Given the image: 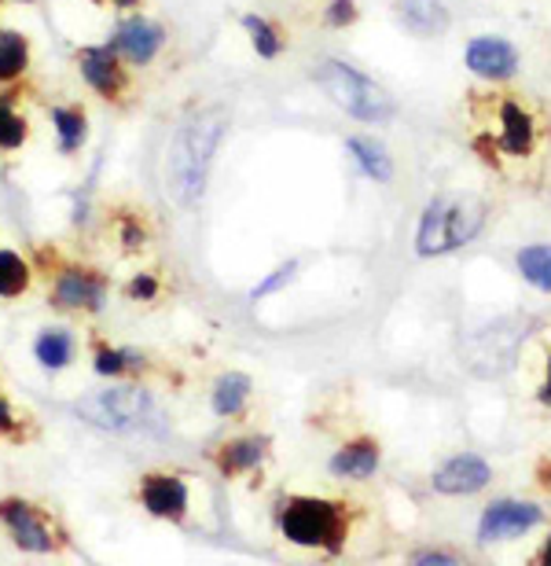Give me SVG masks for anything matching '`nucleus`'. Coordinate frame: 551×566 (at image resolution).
Here are the masks:
<instances>
[{"label": "nucleus", "instance_id": "obj_38", "mask_svg": "<svg viewBox=\"0 0 551 566\" xmlns=\"http://www.w3.org/2000/svg\"><path fill=\"white\" fill-rule=\"evenodd\" d=\"M0 8H4V0H0Z\"/></svg>", "mask_w": 551, "mask_h": 566}, {"label": "nucleus", "instance_id": "obj_28", "mask_svg": "<svg viewBox=\"0 0 551 566\" xmlns=\"http://www.w3.org/2000/svg\"><path fill=\"white\" fill-rule=\"evenodd\" d=\"M515 269L530 287L551 294V243H530L515 254Z\"/></svg>", "mask_w": 551, "mask_h": 566}, {"label": "nucleus", "instance_id": "obj_27", "mask_svg": "<svg viewBox=\"0 0 551 566\" xmlns=\"http://www.w3.org/2000/svg\"><path fill=\"white\" fill-rule=\"evenodd\" d=\"M251 376L243 371H224V376L213 382V412L218 416H240L251 401Z\"/></svg>", "mask_w": 551, "mask_h": 566}, {"label": "nucleus", "instance_id": "obj_33", "mask_svg": "<svg viewBox=\"0 0 551 566\" xmlns=\"http://www.w3.org/2000/svg\"><path fill=\"white\" fill-rule=\"evenodd\" d=\"M415 566H459L453 556H442V552H423L420 559H415Z\"/></svg>", "mask_w": 551, "mask_h": 566}, {"label": "nucleus", "instance_id": "obj_7", "mask_svg": "<svg viewBox=\"0 0 551 566\" xmlns=\"http://www.w3.org/2000/svg\"><path fill=\"white\" fill-rule=\"evenodd\" d=\"M279 526H284V537L295 541V545L331 548V552H339L342 534H346L342 507L331 501H320V496H295V501L287 504L284 518H279Z\"/></svg>", "mask_w": 551, "mask_h": 566}, {"label": "nucleus", "instance_id": "obj_34", "mask_svg": "<svg viewBox=\"0 0 551 566\" xmlns=\"http://www.w3.org/2000/svg\"><path fill=\"white\" fill-rule=\"evenodd\" d=\"M93 4H104V8H115V11H140L144 0H93Z\"/></svg>", "mask_w": 551, "mask_h": 566}, {"label": "nucleus", "instance_id": "obj_13", "mask_svg": "<svg viewBox=\"0 0 551 566\" xmlns=\"http://www.w3.org/2000/svg\"><path fill=\"white\" fill-rule=\"evenodd\" d=\"M393 15L412 38L434 41L453 30V11L445 0H393Z\"/></svg>", "mask_w": 551, "mask_h": 566}, {"label": "nucleus", "instance_id": "obj_39", "mask_svg": "<svg viewBox=\"0 0 551 566\" xmlns=\"http://www.w3.org/2000/svg\"><path fill=\"white\" fill-rule=\"evenodd\" d=\"M27 4H30V0H27Z\"/></svg>", "mask_w": 551, "mask_h": 566}, {"label": "nucleus", "instance_id": "obj_20", "mask_svg": "<svg viewBox=\"0 0 551 566\" xmlns=\"http://www.w3.org/2000/svg\"><path fill=\"white\" fill-rule=\"evenodd\" d=\"M30 63H33V44L27 33L0 30V88L19 85L30 74Z\"/></svg>", "mask_w": 551, "mask_h": 566}, {"label": "nucleus", "instance_id": "obj_4", "mask_svg": "<svg viewBox=\"0 0 551 566\" xmlns=\"http://www.w3.org/2000/svg\"><path fill=\"white\" fill-rule=\"evenodd\" d=\"M312 82H317L324 88V96H328L339 111H346L353 122H364V126H386V122L398 118V99H393L375 77L357 71L353 63L320 60L312 66Z\"/></svg>", "mask_w": 551, "mask_h": 566}, {"label": "nucleus", "instance_id": "obj_22", "mask_svg": "<svg viewBox=\"0 0 551 566\" xmlns=\"http://www.w3.org/2000/svg\"><path fill=\"white\" fill-rule=\"evenodd\" d=\"M148 365V357L140 349H129V346H107V343H96L93 346V368L96 376L104 379H121V376H137Z\"/></svg>", "mask_w": 551, "mask_h": 566}, {"label": "nucleus", "instance_id": "obj_29", "mask_svg": "<svg viewBox=\"0 0 551 566\" xmlns=\"http://www.w3.org/2000/svg\"><path fill=\"white\" fill-rule=\"evenodd\" d=\"M312 19H317L328 33L353 30L357 22H361V4H357V0H320V8Z\"/></svg>", "mask_w": 551, "mask_h": 566}, {"label": "nucleus", "instance_id": "obj_31", "mask_svg": "<svg viewBox=\"0 0 551 566\" xmlns=\"http://www.w3.org/2000/svg\"><path fill=\"white\" fill-rule=\"evenodd\" d=\"M295 273H298V262H287V265H279L276 273H273V276H268V280L262 283V287H254V298H265L268 291L284 287V283H287L290 276H295Z\"/></svg>", "mask_w": 551, "mask_h": 566}, {"label": "nucleus", "instance_id": "obj_30", "mask_svg": "<svg viewBox=\"0 0 551 566\" xmlns=\"http://www.w3.org/2000/svg\"><path fill=\"white\" fill-rule=\"evenodd\" d=\"M121 294H126L129 302H155L162 294V280L155 276V273H133L129 280H126V287H121Z\"/></svg>", "mask_w": 551, "mask_h": 566}, {"label": "nucleus", "instance_id": "obj_14", "mask_svg": "<svg viewBox=\"0 0 551 566\" xmlns=\"http://www.w3.org/2000/svg\"><path fill=\"white\" fill-rule=\"evenodd\" d=\"M541 523V507L522 501H500L481 515V541H508Z\"/></svg>", "mask_w": 551, "mask_h": 566}, {"label": "nucleus", "instance_id": "obj_15", "mask_svg": "<svg viewBox=\"0 0 551 566\" xmlns=\"http://www.w3.org/2000/svg\"><path fill=\"white\" fill-rule=\"evenodd\" d=\"M33 137L30 107L22 104V85L0 88V155H15Z\"/></svg>", "mask_w": 551, "mask_h": 566}, {"label": "nucleus", "instance_id": "obj_8", "mask_svg": "<svg viewBox=\"0 0 551 566\" xmlns=\"http://www.w3.org/2000/svg\"><path fill=\"white\" fill-rule=\"evenodd\" d=\"M107 44L133 66V71H148V66L166 52V44H170V30H166L159 19L129 11L126 19H118V27L110 33Z\"/></svg>", "mask_w": 551, "mask_h": 566}, {"label": "nucleus", "instance_id": "obj_26", "mask_svg": "<svg viewBox=\"0 0 551 566\" xmlns=\"http://www.w3.org/2000/svg\"><path fill=\"white\" fill-rule=\"evenodd\" d=\"M33 283V265L30 258H22L19 251L11 247H0V298L11 302V298H22Z\"/></svg>", "mask_w": 551, "mask_h": 566}, {"label": "nucleus", "instance_id": "obj_25", "mask_svg": "<svg viewBox=\"0 0 551 566\" xmlns=\"http://www.w3.org/2000/svg\"><path fill=\"white\" fill-rule=\"evenodd\" d=\"M265 449H268L265 438H232V441H224V449L218 452V468L224 474L254 471L257 463L265 460Z\"/></svg>", "mask_w": 551, "mask_h": 566}, {"label": "nucleus", "instance_id": "obj_36", "mask_svg": "<svg viewBox=\"0 0 551 566\" xmlns=\"http://www.w3.org/2000/svg\"><path fill=\"white\" fill-rule=\"evenodd\" d=\"M541 566H551V537H548V545H544V559H541Z\"/></svg>", "mask_w": 551, "mask_h": 566}, {"label": "nucleus", "instance_id": "obj_16", "mask_svg": "<svg viewBox=\"0 0 551 566\" xmlns=\"http://www.w3.org/2000/svg\"><path fill=\"white\" fill-rule=\"evenodd\" d=\"M140 501L159 518H184L188 512V485L173 474H148L140 485Z\"/></svg>", "mask_w": 551, "mask_h": 566}, {"label": "nucleus", "instance_id": "obj_17", "mask_svg": "<svg viewBox=\"0 0 551 566\" xmlns=\"http://www.w3.org/2000/svg\"><path fill=\"white\" fill-rule=\"evenodd\" d=\"M486 482H489V463L481 457H456L434 474V490L445 493V496L478 493Z\"/></svg>", "mask_w": 551, "mask_h": 566}, {"label": "nucleus", "instance_id": "obj_2", "mask_svg": "<svg viewBox=\"0 0 551 566\" xmlns=\"http://www.w3.org/2000/svg\"><path fill=\"white\" fill-rule=\"evenodd\" d=\"M224 137H229L224 107L191 111L173 129L170 144H166V196L181 210H195L206 196L213 158H218Z\"/></svg>", "mask_w": 551, "mask_h": 566}, {"label": "nucleus", "instance_id": "obj_19", "mask_svg": "<svg viewBox=\"0 0 551 566\" xmlns=\"http://www.w3.org/2000/svg\"><path fill=\"white\" fill-rule=\"evenodd\" d=\"M240 27L246 30V38H251V49L257 52V60L276 63L279 55L290 49V30L273 15H257V11H251V15L240 19Z\"/></svg>", "mask_w": 551, "mask_h": 566}, {"label": "nucleus", "instance_id": "obj_3", "mask_svg": "<svg viewBox=\"0 0 551 566\" xmlns=\"http://www.w3.org/2000/svg\"><path fill=\"white\" fill-rule=\"evenodd\" d=\"M489 224V199L481 196H434L426 202L420 224H415V254L420 258H442L453 251H464L486 232Z\"/></svg>", "mask_w": 551, "mask_h": 566}, {"label": "nucleus", "instance_id": "obj_24", "mask_svg": "<svg viewBox=\"0 0 551 566\" xmlns=\"http://www.w3.org/2000/svg\"><path fill=\"white\" fill-rule=\"evenodd\" d=\"M33 354H38L41 368H49V371L66 368L77 354L74 332H66V327H44V332L38 335V343H33Z\"/></svg>", "mask_w": 551, "mask_h": 566}, {"label": "nucleus", "instance_id": "obj_9", "mask_svg": "<svg viewBox=\"0 0 551 566\" xmlns=\"http://www.w3.org/2000/svg\"><path fill=\"white\" fill-rule=\"evenodd\" d=\"M107 302V276L93 265L63 262L55 265L52 280V305L66 313H99Z\"/></svg>", "mask_w": 551, "mask_h": 566}, {"label": "nucleus", "instance_id": "obj_1", "mask_svg": "<svg viewBox=\"0 0 551 566\" xmlns=\"http://www.w3.org/2000/svg\"><path fill=\"white\" fill-rule=\"evenodd\" d=\"M470 151L504 180H522L544 158L551 118L537 99L511 85L475 88L467 96Z\"/></svg>", "mask_w": 551, "mask_h": 566}, {"label": "nucleus", "instance_id": "obj_21", "mask_svg": "<svg viewBox=\"0 0 551 566\" xmlns=\"http://www.w3.org/2000/svg\"><path fill=\"white\" fill-rule=\"evenodd\" d=\"M346 151L353 155V163L361 166V174L375 185H390L393 180V158L379 140L371 137H346Z\"/></svg>", "mask_w": 551, "mask_h": 566}, {"label": "nucleus", "instance_id": "obj_5", "mask_svg": "<svg viewBox=\"0 0 551 566\" xmlns=\"http://www.w3.org/2000/svg\"><path fill=\"white\" fill-rule=\"evenodd\" d=\"M77 416L99 430H115V434H159L162 430L159 405H155L151 390H144L140 382L85 394L77 401Z\"/></svg>", "mask_w": 551, "mask_h": 566}, {"label": "nucleus", "instance_id": "obj_35", "mask_svg": "<svg viewBox=\"0 0 551 566\" xmlns=\"http://www.w3.org/2000/svg\"><path fill=\"white\" fill-rule=\"evenodd\" d=\"M537 398H541V405H548V409H551V354H548V371H544V387H541V394H537Z\"/></svg>", "mask_w": 551, "mask_h": 566}, {"label": "nucleus", "instance_id": "obj_18", "mask_svg": "<svg viewBox=\"0 0 551 566\" xmlns=\"http://www.w3.org/2000/svg\"><path fill=\"white\" fill-rule=\"evenodd\" d=\"M52 126H55V144H60V155L74 158L82 155V147L88 140V107L82 99H63V104L52 107Z\"/></svg>", "mask_w": 551, "mask_h": 566}, {"label": "nucleus", "instance_id": "obj_11", "mask_svg": "<svg viewBox=\"0 0 551 566\" xmlns=\"http://www.w3.org/2000/svg\"><path fill=\"white\" fill-rule=\"evenodd\" d=\"M107 224H110V240H115L121 258H140L148 254V247L155 243V229L151 213L140 207V202H115L107 207Z\"/></svg>", "mask_w": 551, "mask_h": 566}, {"label": "nucleus", "instance_id": "obj_6", "mask_svg": "<svg viewBox=\"0 0 551 566\" xmlns=\"http://www.w3.org/2000/svg\"><path fill=\"white\" fill-rule=\"evenodd\" d=\"M74 71L82 77V85L93 93L99 104L126 111L137 99V82H133V66L110 49V44H85L74 55Z\"/></svg>", "mask_w": 551, "mask_h": 566}, {"label": "nucleus", "instance_id": "obj_23", "mask_svg": "<svg viewBox=\"0 0 551 566\" xmlns=\"http://www.w3.org/2000/svg\"><path fill=\"white\" fill-rule=\"evenodd\" d=\"M379 468V446L371 438H357L346 449L335 452L331 471L342 474V479H368Z\"/></svg>", "mask_w": 551, "mask_h": 566}, {"label": "nucleus", "instance_id": "obj_10", "mask_svg": "<svg viewBox=\"0 0 551 566\" xmlns=\"http://www.w3.org/2000/svg\"><path fill=\"white\" fill-rule=\"evenodd\" d=\"M464 63L486 85H511L522 71L519 49L508 38H500V33H478V38H470L464 49Z\"/></svg>", "mask_w": 551, "mask_h": 566}, {"label": "nucleus", "instance_id": "obj_32", "mask_svg": "<svg viewBox=\"0 0 551 566\" xmlns=\"http://www.w3.org/2000/svg\"><path fill=\"white\" fill-rule=\"evenodd\" d=\"M19 423H15V409H11V401L0 394V434H11Z\"/></svg>", "mask_w": 551, "mask_h": 566}, {"label": "nucleus", "instance_id": "obj_37", "mask_svg": "<svg viewBox=\"0 0 551 566\" xmlns=\"http://www.w3.org/2000/svg\"><path fill=\"white\" fill-rule=\"evenodd\" d=\"M544 482H548V485H551V474H544Z\"/></svg>", "mask_w": 551, "mask_h": 566}, {"label": "nucleus", "instance_id": "obj_12", "mask_svg": "<svg viewBox=\"0 0 551 566\" xmlns=\"http://www.w3.org/2000/svg\"><path fill=\"white\" fill-rule=\"evenodd\" d=\"M0 523L8 526L11 541H15L22 552H52L55 548L52 526L44 523L22 496H8V501L0 504Z\"/></svg>", "mask_w": 551, "mask_h": 566}]
</instances>
